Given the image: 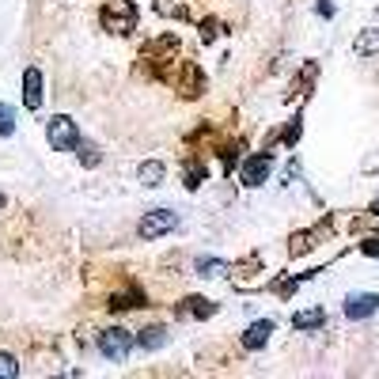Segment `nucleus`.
I'll return each instance as SVG.
<instances>
[{
    "instance_id": "ddd939ff",
    "label": "nucleus",
    "mask_w": 379,
    "mask_h": 379,
    "mask_svg": "<svg viewBox=\"0 0 379 379\" xmlns=\"http://www.w3.org/2000/svg\"><path fill=\"white\" fill-rule=\"evenodd\" d=\"M197 273L213 281V277H220V273H224V262H220V258H197Z\"/></svg>"
},
{
    "instance_id": "39448f33",
    "label": "nucleus",
    "mask_w": 379,
    "mask_h": 379,
    "mask_svg": "<svg viewBox=\"0 0 379 379\" xmlns=\"http://www.w3.org/2000/svg\"><path fill=\"white\" fill-rule=\"evenodd\" d=\"M379 311V296L375 292H353L345 300V315L349 319H372Z\"/></svg>"
},
{
    "instance_id": "dca6fc26",
    "label": "nucleus",
    "mask_w": 379,
    "mask_h": 379,
    "mask_svg": "<svg viewBox=\"0 0 379 379\" xmlns=\"http://www.w3.org/2000/svg\"><path fill=\"white\" fill-rule=\"evenodd\" d=\"M0 209H4V197H0Z\"/></svg>"
},
{
    "instance_id": "20e7f679",
    "label": "nucleus",
    "mask_w": 379,
    "mask_h": 379,
    "mask_svg": "<svg viewBox=\"0 0 379 379\" xmlns=\"http://www.w3.org/2000/svg\"><path fill=\"white\" fill-rule=\"evenodd\" d=\"M103 23L114 31V35H126V31H133V23H137V8H133L129 0H114V4H106Z\"/></svg>"
},
{
    "instance_id": "9b49d317",
    "label": "nucleus",
    "mask_w": 379,
    "mask_h": 379,
    "mask_svg": "<svg viewBox=\"0 0 379 379\" xmlns=\"http://www.w3.org/2000/svg\"><path fill=\"white\" fill-rule=\"evenodd\" d=\"M375 50H379V31H375V27L364 31V35L353 42V53H356V57H368V53H375Z\"/></svg>"
},
{
    "instance_id": "423d86ee",
    "label": "nucleus",
    "mask_w": 379,
    "mask_h": 379,
    "mask_svg": "<svg viewBox=\"0 0 379 379\" xmlns=\"http://www.w3.org/2000/svg\"><path fill=\"white\" fill-rule=\"evenodd\" d=\"M270 167H273V160L270 155H254V160H247L243 163V186H262L265 178H270Z\"/></svg>"
},
{
    "instance_id": "9d476101",
    "label": "nucleus",
    "mask_w": 379,
    "mask_h": 379,
    "mask_svg": "<svg viewBox=\"0 0 379 379\" xmlns=\"http://www.w3.org/2000/svg\"><path fill=\"white\" fill-rule=\"evenodd\" d=\"M322 319H326L322 307H307V311H296L292 315V326L296 330H315V326H322Z\"/></svg>"
},
{
    "instance_id": "1a4fd4ad",
    "label": "nucleus",
    "mask_w": 379,
    "mask_h": 379,
    "mask_svg": "<svg viewBox=\"0 0 379 379\" xmlns=\"http://www.w3.org/2000/svg\"><path fill=\"white\" fill-rule=\"evenodd\" d=\"M163 175H167V171H163V163H160V160H144V163L137 167V182H141V186H148V190H152V186H160V182H163Z\"/></svg>"
},
{
    "instance_id": "4468645a",
    "label": "nucleus",
    "mask_w": 379,
    "mask_h": 379,
    "mask_svg": "<svg viewBox=\"0 0 379 379\" xmlns=\"http://www.w3.org/2000/svg\"><path fill=\"white\" fill-rule=\"evenodd\" d=\"M19 375V364L12 353H0V379H16Z\"/></svg>"
},
{
    "instance_id": "0eeeda50",
    "label": "nucleus",
    "mask_w": 379,
    "mask_h": 379,
    "mask_svg": "<svg viewBox=\"0 0 379 379\" xmlns=\"http://www.w3.org/2000/svg\"><path fill=\"white\" fill-rule=\"evenodd\" d=\"M23 106L27 110H38L42 106V72L38 69H27L23 72Z\"/></svg>"
},
{
    "instance_id": "7ed1b4c3",
    "label": "nucleus",
    "mask_w": 379,
    "mask_h": 379,
    "mask_svg": "<svg viewBox=\"0 0 379 379\" xmlns=\"http://www.w3.org/2000/svg\"><path fill=\"white\" fill-rule=\"evenodd\" d=\"M99 349H103V356H110V361H126L129 349H133V334L110 326V330L99 334Z\"/></svg>"
},
{
    "instance_id": "f03ea898",
    "label": "nucleus",
    "mask_w": 379,
    "mask_h": 379,
    "mask_svg": "<svg viewBox=\"0 0 379 379\" xmlns=\"http://www.w3.org/2000/svg\"><path fill=\"white\" fill-rule=\"evenodd\" d=\"M175 228H178V213H171V209H152V213L141 216L137 236L141 239H160V236H167V231H175Z\"/></svg>"
},
{
    "instance_id": "2eb2a0df",
    "label": "nucleus",
    "mask_w": 379,
    "mask_h": 379,
    "mask_svg": "<svg viewBox=\"0 0 379 379\" xmlns=\"http://www.w3.org/2000/svg\"><path fill=\"white\" fill-rule=\"evenodd\" d=\"M12 133H16V114L0 103V137H12Z\"/></svg>"
},
{
    "instance_id": "f257e3e1",
    "label": "nucleus",
    "mask_w": 379,
    "mask_h": 379,
    "mask_svg": "<svg viewBox=\"0 0 379 379\" xmlns=\"http://www.w3.org/2000/svg\"><path fill=\"white\" fill-rule=\"evenodd\" d=\"M46 141L53 144L57 152H80V129H76V121L69 114H57V118H50V126H46Z\"/></svg>"
},
{
    "instance_id": "f8f14e48",
    "label": "nucleus",
    "mask_w": 379,
    "mask_h": 379,
    "mask_svg": "<svg viewBox=\"0 0 379 379\" xmlns=\"http://www.w3.org/2000/svg\"><path fill=\"white\" fill-rule=\"evenodd\" d=\"M137 341L144 345V349H160V345L167 341V330H163V326H152V330H144Z\"/></svg>"
},
{
    "instance_id": "6e6552de",
    "label": "nucleus",
    "mask_w": 379,
    "mask_h": 379,
    "mask_svg": "<svg viewBox=\"0 0 379 379\" xmlns=\"http://www.w3.org/2000/svg\"><path fill=\"white\" fill-rule=\"evenodd\" d=\"M270 334H273V322L262 319V322H254V326H247V334H243V345H247V349H262V345L270 341Z\"/></svg>"
}]
</instances>
